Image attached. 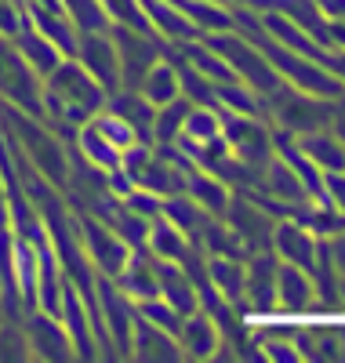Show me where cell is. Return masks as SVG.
Masks as SVG:
<instances>
[{
    "label": "cell",
    "mask_w": 345,
    "mask_h": 363,
    "mask_svg": "<svg viewBox=\"0 0 345 363\" xmlns=\"http://www.w3.org/2000/svg\"><path fill=\"white\" fill-rule=\"evenodd\" d=\"M106 102L102 84L80 62H58L48 73V109L58 124H87Z\"/></svg>",
    "instance_id": "1"
},
{
    "label": "cell",
    "mask_w": 345,
    "mask_h": 363,
    "mask_svg": "<svg viewBox=\"0 0 345 363\" xmlns=\"http://www.w3.org/2000/svg\"><path fill=\"white\" fill-rule=\"evenodd\" d=\"M204 40L236 73V80H247L251 91H258V95H273V91L280 87V77L269 66V58L262 55L258 44H247L243 37H204Z\"/></svg>",
    "instance_id": "2"
},
{
    "label": "cell",
    "mask_w": 345,
    "mask_h": 363,
    "mask_svg": "<svg viewBox=\"0 0 345 363\" xmlns=\"http://www.w3.org/2000/svg\"><path fill=\"white\" fill-rule=\"evenodd\" d=\"M269 99H273V106H276V120H280V124H284L288 131H295V135L320 131L327 120H331L324 99H320V95H309V91H298V87H295V91L276 87Z\"/></svg>",
    "instance_id": "3"
},
{
    "label": "cell",
    "mask_w": 345,
    "mask_h": 363,
    "mask_svg": "<svg viewBox=\"0 0 345 363\" xmlns=\"http://www.w3.org/2000/svg\"><path fill=\"white\" fill-rule=\"evenodd\" d=\"M156 33H149V29H131V26H116V58H120V80L128 87H138L142 77L149 73V66L156 62V44L149 40Z\"/></svg>",
    "instance_id": "4"
},
{
    "label": "cell",
    "mask_w": 345,
    "mask_h": 363,
    "mask_svg": "<svg viewBox=\"0 0 345 363\" xmlns=\"http://www.w3.org/2000/svg\"><path fill=\"white\" fill-rule=\"evenodd\" d=\"M77 55H80V66L102 84V91H113L120 84L116 44L106 37V29H99V33H80L77 37Z\"/></svg>",
    "instance_id": "5"
},
{
    "label": "cell",
    "mask_w": 345,
    "mask_h": 363,
    "mask_svg": "<svg viewBox=\"0 0 345 363\" xmlns=\"http://www.w3.org/2000/svg\"><path fill=\"white\" fill-rule=\"evenodd\" d=\"M80 244H84L87 258L95 262L106 277L116 280V272L124 269V262H128V244L120 240V233L91 218V222H84V240H80Z\"/></svg>",
    "instance_id": "6"
},
{
    "label": "cell",
    "mask_w": 345,
    "mask_h": 363,
    "mask_svg": "<svg viewBox=\"0 0 345 363\" xmlns=\"http://www.w3.org/2000/svg\"><path fill=\"white\" fill-rule=\"evenodd\" d=\"M317 298V287H312V272L280 262L276 265V306L284 313H305Z\"/></svg>",
    "instance_id": "7"
},
{
    "label": "cell",
    "mask_w": 345,
    "mask_h": 363,
    "mask_svg": "<svg viewBox=\"0 0 345 363\" xmlns=\"http://www.w3.org/2000/svg\"><path fill=\"white\" fill-rule=\"evenodd\" d=\"M273 240H276V255L284 262H291V265H298L305 272H317V247H320V240L312 233H305L302 225L284 222V225L273 229Z\"/></svg>",
    "instance_id": "8"
},
{
    "label": "cell",
    "mask_w": 345,
    "mask_h": 363,
    "mask_svg": "<svg viewBox=\"0 0 345 363\" xmlns=\"http://www.w3.org/2000/svg\"><path fill=\"white\" fill-rule=\"evenodd\" d=\"M156 294H160L171 309H178L182 316L197 313V287L190 284V277H185V269L175 265V262H156Z\"/></svg>",
    "instance_id": "9"
},
{
    "label": "cell",
    "mask_w": 345,
    "mask_h": 363,
    "mask_svg": "<svg viewBox=\"0 0 345 363\" xmlns=\"http://www.w3.org/2000/svg\"><path fill=\"white\" fill-rule=\"evenodd\" d=\"M243 298L255 313H269L276 306V262L269 255H258L243 269Z\"/></svg>",
    "instance_id": "10"
},
{
    "label": "cell",
    "mask_w": 345,
    "mask_h": 363,
    "mask_svg": "<svg viewBox=\"0 0 345 363\" xmlns=\"http://www.w3.org/2000/svg\"><path fill=\"white\" fill-rule=\"evenodd\" d=\"M142 11L149 18V29L160 37H175V40H193L200 29L190 22L178 4H168V0H142Z\"/></svg>",
    "instance_id": "11"
},
{
    "label": "cell",
    "mask_w": 345,
    "mask_h": 363,
    "mask_svg": "<svg viewBox=\"0 0 345 363\" xmlns=\"http://www.w3.org/2000/svg\"><path fill=\"white\" fill-rule=\"evenodd\" d=\"M116 291L120 294H128V298H135V301H146V298H156V258H149V255H135V258H128L124 262V269L116 272Z\"/></svg>",
    "instance_id": "12"
},
{
    "label": "cell",
    "mask_w": 345,
    "mask_h": 363,
    "mask_svg": "<svg viewBox=\"0 0 345 363\" xmlns=\"http://www.w3.org/2000/svg\"><path fill=\"white\" fill-rule=\"evenodd\" d=\"M131 352L142 359H178V338L168 330L153 327L149 320H131Z\"/></svg>",
    "instance_id": "13"
},
{
    "label": "cell",
    "mask_w": 345,
    "mask_h": 363,
    "mask_svg": "<svg viewBox=\"0 0 345 363\" xmlns=\"http://www.w3.org/2000/svg\"><path fill=\"white\" fill-rule=\"evenodd\" d=\"M178 349H182L185 356H193V359L214 356V349H218V330H214V323H211L204 313H190V316L182 320V327H178Z\"/></svg>",
    "instance_id": "14"
},
{
    "label": "cell",
    "mask_w": 345,
    "mask_h": 363,
    "mask_svg": "<svg viewBox=\"0 0 345 363\" xmlns=\"http://www.w3.org/2000/svg\"><path fill=\"white\" fill-rule=\"evenodd\" d=\"M298 149L320 171H345V142L338 135H324V131L298 135Z\"/></svg>",
    "instance_id": "15"
},
{
    "label": "cell",
    "mask_w": 345,
    "mask_h": 363,
    "mask_svg": "<svg viewBox=\"0 0 345 363\" xmlns=\"http://www.w3.org/2000/svg\"><path fill=\"white\" fill-rule=\"evenodd\" d=\"M109 113H116L120 120H128V124L135 128L138 138H149L153 135V113L156 106L142 95V91H128V95H113L109 102Z\"/></svg>",
    "instance_id": "16"
},
{
    "label": "cell",
    "mask_w": 345,
    "mask_h": 363,
    "mask_svg": "<svg viewBox=\"0 0 345 363\" xmlns=\"http://www.w3.org/2000/svg\"><path fill=\"white\" fill-rule=\"evenodd\" d=\"M190 109H193V102L182 99V95L171 99V102H164V106H156V113H153V138L164 142V145H168V142H178Z\"/></svg>",
    "instance_id": "17"
},
{
    "label": "cell",
    "mask_w": 345,
    "mask_h": 363,
    "mask_svg": "<svg viewBox=\"0 0 345 363\" xmlns=\"http://www.w3.org/2000/svg\"><path fill=\"white\" fill-rule=\"evenodd\" d=\"M138 91H142L153 106H164V102L178 99L182 91H178V73H175V66H168V62H160V58H156V62L149 66V73L142 77Z\"/></svg>",
    "instance_id": "18"
},
{
    "label": "cell",
    "mask_w": 345,
    "mask_h": 363,
    "mask_svg": "<svg viewBox=\"0 0 345 363\" xmlns=\"http://www.w3.org/2000/svg\"><path fill=\"white\" fill-rule=\"evenodd\" d=\"M102 313H106V323L113 330V338L124 352H131V313L124 306V298L113 284H102Z\"/></svg>",
    "instance_id": "19"
},
{
    "label": "cell",
    "mask_w": 345,
    "mask_h": 363,
    "mask_svg": "<svg viewBox=\"0 0 345 363\" xmlns=\"http://www.w3.org/2000/svg\"><path fill=\"white\" fill-rule=\"evenodd\" d=\"M146 236H149V247H153L156 258H164V262H182L185 258V233L175 222L156 218L153 229H146Z\"/></svg>",
    "instance_id": "20"
},
{
    "label": "cell",
    "mask_w": 345,
    "mask_h": 363,
    "mask_svg": "<svg viewBox=\"0 0 345 363\" xmlns=\"http://www.w3.org/2000/svg\"><path fill=\"white\" fill-rule=\"evenodd\" d=\"M18 48H22V62L29 66V69H37V73H51L58 62H62V51L48 40V37H40L37 29H29V33H22V40H18Z\"/></svg>",
    "instance_id": "21"
},
{
    "label": "cell",
    "mask_w": 345,
    "mask_h": 363,
    "mask_svg": "<svg viewBox=\"0 0 345 363\" xmlns=\"http://www.w3.org/2000/svg\"><path fill=\"white\" fill-rule=\"evenodd\" d=\"M33 349L44 359H66L70 356V335H66V323H55L51 316H40L33 323Z\"/></svg>",
    "instance_id": "22"
},
{
    "label": "cell",
    "mask_w": 345,
    "mask_h": 363,
    "mask_svg": "<svg viewBox=\"0 0 345 363\" xmlns=\"http://www.w3.org/2000/svg\"><path fill=\"white\" fill-rule=\"evenodd\" d=\"M80 145H84L87 160L95 164V167H102V171H120V167H124V153H120L109 138H102V135L95 131V124H91V120H87V128L80 131Z\"/></svg>",
    "instance_id": "23"
},
{
    "label": "cell",
    "mask_w": 345,
    "mask_h": 363,
    "mask_svg": "<svg viewBox=\"0 0 345 363\" xmlns=\"http://www.w3.org/2000/svg\"><path fill=\"white\" fill-rule=\"evenodd\" d=\"M185 189L193 193V200L211 211V215H222V211L229 207V193L222 189V182L218 178H207V174H185Z\"/></svg>",
    "instance_id": "24"
},
{
    "label": "cell",
    "mask_w": 345,
    "mask_h": 363,
    "mask_svg": "<svg viewBox=\"0 0 345 363\" xmlns=\"http://www.w3.org/2000/svg\"><path fill=\"white\" fill-rule=\"evenodd\" d=\"M233 233L243 240V244L262 247V240L269 236L265 211H255V207H247V203H236V207H233Z\"/></svg>",
    "instance_id": "25"
},
{
    "label": "cell",
    "mask_w": 345,
    "mask_h": 363,
    "mask_svg": "<svg viewBox=\"0 0 345 363\" xmlns=\"http://www.w3.org/2000/svg\"><path fill=\"white\" fill-rule=\"evenodd\" d=\"M211 284L226 294V301H240L243 298V265H240V258L214 255V262H211Z\"/></svg>",
    "instance_id": "26"
},
{
    "label": "cell",
    "mask_w": 345,
    "mask_h": 363,
    "mask_svg": "<svg viewBox=\"0 0 345 363\" xmlns=\"http://www.w3.org/2000/svg\"><path fill=\"white\" fill-rule=\"evenodd\" d=\"M62 11L77 26V33H99L109 26V15L102 11L99 0H62Z\"/></svg>",
    "instance_id": "27"
},
{
    "label": "cell",
    "mask_w": 345,
    "mask_h": 363,
    "mask_svg": "<svg viewBox=\"0 0 345 363\" xmlns=\"http://www.w3.org/2000/svg\"><path fill=\"white\" fill-rule=\"evenodd\" d=\"M265 193L269 196H276V200H302L305 196V186H302V182H298V174L291 171V164L288 160H273L269 164V171H265Z\"/></svg>",
    "instance_id": "28"
},
{
    "label": "cell",
    "mask_w": 345,
    "mask_h": 363,
    "mask_svg": "<svg viewBox=\"0 0 345 363\" xmlns=\"http://www.w3.org/2000/svg\"><path fill=\"white\" fill-rule=\"evenodd\" d=\"M58 316H66V320H70V330H66V335L73 338V345H77L84 356H95V345H91V335H87L84 309L77 306V294H73V291L62 294V313H58Z\"/></svg>",
    "instance_id": "29"
},
{
    "label": "cell",
    "mask_w": 345,
    "mask_h": 363,
    "mask_svg": "<svg viewBox=\"0 0 345 363\" xmlns=\"http://www.w3.org/2000/svg\"><path fill=\"white\" fill-rule=\"evenodd\" d=\"M91 124H95V131H99L102 138H109L120 153H128L131 145H138L135 128L128 124V120H120L116 113H95V120H91Z\"/></svg>",
    "instance_id": "30"
},
{
    "label": "cell",
    "mask_w": 345,
    "mask_h": 363,
    "mask_svg": "<svg viewBox=\"0 0 345 363\" xmlns=\"http://www.w3.org/2000/svg\"><path fill=\"white\" fill-rule=\"evenodd\" d=\"M214 99L222 102L229 113H240V116H255V113H258V102L251 99V87H243L240 80L214 84Z\"/></svg>",
    "instance_id": "31"
},
{
    "label": "cell",
    "mask_w": 345,
    "mask_h": 363,
    "mask_svg": "<svg viewBox=\"0 0 345 363\" xmlns=\"http://www.w3.org/2000/svg\"><path fill=\"white\" fill-rule=\"evenodd\" d=\"M102 11L109 15V22L116 26H131V29H149V18L142 11V0H99ZM153 33V29H149Z\"/></svg>",
    "instance_id": "32"
},
{
    "label": "cell",
    "mask_w": 345,
    "mask_h": 363,
    "mask_svg": "<svg viewBox=\"0 0 345 363\" xmlns=\"http://www.w3.org/2000/svg\"><path fill=\"white\" fill-rule=\"evenodd\" d=\"M324 196L334 211L345 215V171H324Z\"/></svg>",
    "instance_id": "33"
},
{
    "label": "cell",
    "mask_w": 345,
    "mask_h": 363,
    "mask_svg": "<svg viewBox=\"0 0 345 363\" xmlns=\"http://www.w3.org/2000/svg\"><path fill=\"white\" fill-rule=\"evenodd\" d=\"M327 22H345V0H312Z\"/></svg>",
    "instance_id": "34"
},
{
    "label": "cell",
    "mask_w": 345,
    "mask_h": 363,
    "mask_svg": "<svg viewBox=\"0 0 345 363\" xmlns=\"http://www.w3.org/2000/svg\"><path fill=\"white\" fill-rule=\"evenodd\" d=\"M265 352L273 359H298V345L295 342H265Z\"/></svg>",
    "instance_id": "35"
},
{
    "label": "cell",
    "mask_w": 345,
    "mask_h": 363,
    "mask_svg": "<svg viewBox=\"0 0 345 363\" xmlns=\"http://www.w3.org/2000/svg\"><path fill=\"white\" fill-rule=\"evenodd\" d=\"M0 33H18V18L8 4H0Z\"/></svg>",
    "instance_id": "36"
},
{
    "label": "cell",
    "mask_w": 345,
    "mask_h": 363,
    "mask_svg": "<svg viewBox=\"0 0 345 363\" xmlns=\"http://www.w3.org/2000/svg\"><path fill=\"white\" fill-rule=\"evenodd\" d=\"M331 258H334V262H338V269L345 272V236H341V240H338V244L331 247Z\"/></svg>",
    "instance_id": "37"
},
{
    "label": "cell",
    "mask_w": 345,
    "mask_h": 363,
    "mask_svg": "<svg viewBox=\"0 0 345 363\" xmlns=\"http://www.w3.org/2000/svg\"><path fill=\"white\" fill-rule=\"evenodd\" d=\"M338 138H341V142H345V113H341V116H338Z\"/></svg>",
    "instance_id": "38"
},
{
    "label": "cell",
    "mask_w": 345,
    "mask_h": 363,
    "mask_svg": "<svg viewBox=\"0 0 345 363\" xmlns=\"http://www.w3.org/2000/svg\"><path fill=\"white\" fill-rule=\"evenodd\" d=\"M338 294H341V298H345V287H341V291H338ZM341 306H345V301H341Z\"/></svg>",
    "instance_id": "39"
}]
</instances>
